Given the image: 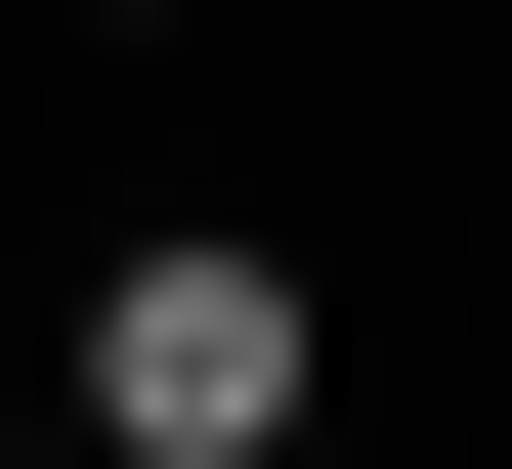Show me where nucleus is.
Segmentation results:
<instances>
[{
  "mask_svg": "<svg viewBox=\"0 0 512 469\" xmlns=\"http://www.w3.org/2000/svg\"><path fill=\"white\" fill-rule=\"evenodd\" d=\"M214 427H299V256L171 214V256H86V469H214Z\"/></svg>",
  "mask_w": 512,
  "mask_h": 469,
  "instance_id": "f257e3e1",
  "label": "nucleus"
},
{
  "mask_svg": "<svg viewBox=\"0 0 512 469\" xmlns=\"http://www.w3.org/2000/svg\"><path fill=\"white\" fill-rule=\"evenodd\" d=\"M86 43H171V0H86Z\"/></svg>",
  "mask_w": 512,
  "mask_h": 469,
  "instance_id": "7ed1b4c3",
  "label": "nucleus"
},
{
  "mask_svg": "<svg viewBox=\"0 0 512 469\" xmlns=\"http://www.w3.org/2000/svg\"><path fill=\"white\" fill-rule=\"evenodd\" d=\"M214 469H342V427H214Z\"/></svg>",
  "mask_w": 512,
  "mask_h": 469,
  "instance_id": "f03ea898",
  "label": "nucleus"
}]
</instances>
